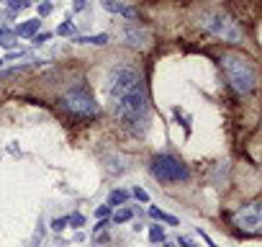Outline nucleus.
<instances>
[{
  "instance_id": "obj_1",
  "label": "nucleus",
  "mask_w": 262,
  "mask_h": 247,
  "mask_svg": "<svg viewBox=\"0 0 262 247\" xmlns=\"http://www.w3.org/2000/svg\"><path fill=\"white\" fill-rule=\"evenodd\" d=\"M111 100L123 127L134 134H144L149 121V98L142 75L131 65H121L111 72Z\"/></svg>"
},
{
  "instance_id": "obj_2",
  "label": "nucleus",
  "mask_w": 262,
  "mask_h": 247,
  "mask_svg": "<svg viewBox=\"0 0 262 247\" xmlns=\"http://www.w3.org/2000/svg\"><path fill=\"white\" fill-rule=\"evenodd\" d=\"M221 67L226 72V80L231 83V88L242 95L252 93L257 88V70L252 65L249 57H242V54H221Z\"/></svg>"
},
{
  "instance_id": "obj_3",
  "label": "nucleus",
  "mask_w": 262,
  "mask_h": 247,
  "mask_svg": "<svg viewBox=\"0 0 262 247\" xmlns=\"http://www.w3.org/2000/svg\"><path fill=\"white\" fill-rule=\"evenodd\" d=\"M59 106H62L67 113L77 116V118H95V116H98V103H95V98L90 95L88 85H75V88H70V90L59 98Z\"/></svg>"
},
{
  "instance_id": "obj_4",
  "label": "nucleus",
  "mask_w": 262,
  "mask_h": 247,
  "mask_svg": "<svg viewBox=\"0 0 262 247\" xmlns=\"http://www.w3.org/2000/svg\"><path fill=\"white\" fill-rule=\"evenodd\" d=\"M201 26L208 31V34H213V36H219V39H224L226 44H242V29L236 26V21H231L229 16H224V13H219V11H208V13H203L201 18Z\"/></svg>"
},
{
  "instance_id": "obj_5",
  "label": "nucleus",
  "mask_w": 262,
  "mask_h": 247,
  "mask_svg": "<svg viewBox=\"0 0 262 247\" xmlns=\"http://www.w3.org/2000/svg\"><path fill=\"white\" fill-rule=\"evenodd\" d=\"M149 170H152V175H155L157 180H162V183L188 180V168H185L178 157H172V155H157V157L152 160Z\"/></svg>"
},
{
  "instance_id": "obj_6",
  "label": "nucleus",
  "mask_w": 262,
  "mask_h": 247,
  "mask_svg": "<svg viewBox=\"0 0 262 247\" xmlns=\"http://www.w3.org/2000/svg\"><path fill=\"white\" fill-rule=\"evenodd\" d=\"M239 221H242V227H249V229H254V227L259 224V206H257V203H252V206L242 209V214H239Z\"/></svg>"
},
{
  "instance_id": "obj_7",
  "label": "nucleus",
  "mask_w": 262,
  "mask_h": 247,
  "mask_svg": "<svg viewBox=\"0 0 262 247\" xmlns=\"http://www.w3.org/2000/svg\"><path fill=\"white\" fill-rule=\"evenodd\" d=\"M126 39L134 44V47H139V44H144L147 34H144L142 29H137V26H126Z\"/></svg>"
},
{
  "instance_id": "obj_8",
  "label": "nucleus",
  "mask_w": 262,
  "mask_h": 247,
  "mask_svg": "<svg viewBox=\"0 0 262 247\" xmlns=\"http://www.w3.org/2000/svg\"><path fill=\"white\" fill-rule=\"evenodd\" d=\"M39 29V21L34 18V21H29V24H24V26H18L16 29V34H21V36H29V34H34Z\"/></svg>"
},
{
  "instance_id": "obj_9",
  "label": "nucleus",
  "mask_w": 262,
  "mask_h": 247,
  "mask_svg": "<svg viewBox=\"0 0 262 247\" xmlns=\"http://www.w3.org/2000/svg\"><path fill=\"white\" fill-rule=\"evenodd\" d=\"M149 214H152L155 219H160V221H167V224H178V219H175V216H170V214H165V211H160V209H149Z\"/></svg>"
},
{
  "instance_id": "obj_10",
  "label": "nucleus",
  "mask_w": 262,
  "mask_h": 247,
  "mask_svg": "<svg viewBox=\"0 0 262 247\" xmlns=\"http://www.w3.org/2000/svg\"><path fill=\"white\" fill-rule=\"evenodd\" d=\"M77 42H82V44H105L108 36L105 34H98V36H85V39H77Z\"/></svg>"
},
{
  "instance_id": "obj_11",
  "label": "nucleus",
  "mask_w": 262,
  "mask_h": 247,
  "mask_svg": "<svg viewBox=\"0 0 262 247\" xmlns=\"http://www.w3.org/2000/svg\"><path fill=\"white\" fill-rule=\"evenodd\" d=\"M149 239H152V242H162V239H165V229H162V227H152Z\"/></svg>"
},
{
  "instance_id": "obj_12",
  "label": "nucleus",
  "mask_w": 262,
  "mask_h": 247,
  "mask_svg": "<svg viewBox=\"0 0 262 247\" xmlns=\"http://www.w3.org/2000/svg\"><path fill=\"white\" fill-rule=\"evenodd\" d=\"M108 201H111V206H116V203H123V201H126V193H123V191H113Z\"/></svg>"
},
{
  "instance_id": "obj_13",
  "label": "nucleus",
  "mask_w": 262,
  "mask_h": 247,
  "mask_svg": "<svg viewBox=\"0 0 262 247\" xmlns=\"http://www.w3.org/2000/svg\"><path fill=\"white\" fill-rule=\"evenodd\" d=\"M113 219H116V221H126V219H131V211H128V209H121V211H116Z\"/></svg>"
},
{
  "instance_id": "obj_14",
  "label": "nucleus",
  "mask_w": 262,
  "mask_h": 247,
  "mask_svg": "<svg viewBox=\"0 0 262 247\" xmlns=\"http://www.w3.org/2000/svg\"><path fill=\"white\" fill-rule=\"evenodd\" d=\"M67 221H70V224H72V227H75V229H77V227H82V224H85V219H82V216H80V214H75V216H70V219H67Z\"/></svg>"
},
{
  "instance_id": "obj_15",
  "label": "nucleus",
  "mask_w": 262,
  "mask_h": 247,
  "mask_svg": "<svg viewBox=\"0 0 262 247\" xmlns=\"http://www.w3.org/2000/svg\"><path fill=\"white\" fill-rule=\"evenodd\" d=\"M64 224H67V219H54V221H52V229H54V232H62Z\"/></svg>"
},
{
  "instance_id": "obj_16",
  "label": "nucleus",
  "mask_w": 262,
  "mask_h": 247,
  "mask_svg": "<svg viewBox=\"0 0 262 247\" xmlns=\"http://www.w3.org/2000/svg\"><path fill=\"white\" fill-rule=\"evenodd\" d=\"M134 196H137L139 201H149V196H147V191H142V188H134Z\"/></svg>"
},
{
  "instance_id": "obj_17",
  "label": "nucleus",
  "mask_w": 262,
  "mask_h": 247,
  "mask_svg": "<svg viewBox=\"0 0 262 247\" xmlns=\"http://www.w3.org/2000/svg\"><path fill=\"white\" fill-rule=\"evenodd\" d=\"M180 244H183V247H195V242L188 239V237H180Z\"/></svg>"
},
{
  "instance_id": "obj_18",
  "label": "nucleus",
  "mask_w": 262,
  "mask_h": 247,
  "mask_svg": "<svg viewBox=\"0 0 262 247\" xmlns=\"http://www.w3.org/2000/svg\"><path fill=\"white\" fill-rule=\"evenodd\" d=\"M70 31H72V26H70V24H64V26H59V31H57V34H70Z\"/></svg>"
},
{
  "instance_id": "obj_19",
  "label": "nucleus",
  "mask_w": 262,
  "mask_h": 247,
  "mask_svg": "<svg viewBox=\"0 0 262 247\" xmlns=\"http://www.w3.org/2000/svg\"><path fill=\"white\" fill-rule=\"evenodd\" d=\"M108 211H111V206H100L98 209V216H108Z\"/></svg>"
},
{
  "instance_id": "obj_20",
  "label": "nucleus",
  "mask_w": 262,
  "mask_h": 247,
  "mask_svg": "<svg viewBox=\"0 0 262 247\" xmlns=\"http://www.w3.org/2000/svg\"><path fill=\"white\" fill-rule=\"evenodd\" d=\"M162 247H172V244H162Z\"/></svg>"
},
{
  "instance_id": "obj_21",
  "label": "nucleus",
  "mask_w": 262,
  "mask_h": 247,
  "mask_svg": "<svg viewBox=\"0 0 262 247\" xmlns=\"http://www.w3.org/2000/svg\"><path fill=\"white\" fill-rule=\"evenodd\" d=\"M0 36H3V31H0Z\"/></svg>"
}]
</instances>
